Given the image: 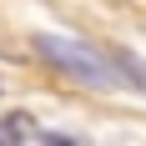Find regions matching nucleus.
I'll return each instance as SVG.
<instances>
[{
  "mask_svg": "<svg viewBox=\"0 0 146 146\" xmlns=\"http://www.w3.org/2000/svg\"><path fill=\"white\" fill-rule=\"evenodd\" d=\"M30 50L50 66V71L71 76L76 86H91V91H111L116 86V76L106 66L101 50H91L86 40H66V35H30Z\"/></svg>",
  "mask_w": 146,
  "mask_h": 146,
  "instance_id": "obj_1",
  "label": "nucleus"
},
{
  "mask_svg": "<svg viewBox=\"0 0 146 146\" xmlns=\"http://www.w3.org/2000/svg\"><path fill=\"white\" fill-rule=\"evenodd\" d=\"M101 56H106V66H111V76H116V86H131V91L146 96V60L141 56H131L126 45H106Z\"/></svg>",
  "mask_w": 146,
  "mask_h": 146,
  "instance_id": "obj_2",
  "label": "nucleus"
},
{
  "mask_svg": "<svg viewBox=\"0 0 146 146\" xmlns=\"http://www.w3.org/2000/svg\"><path fill=\"white\" fill-rule=\"evenodd\" d=\"M20 141H40V126L30 111H10L0 116V146H20Z\"/></svg>",
  "mask_w": 146,
  "mask_h": 146,
  "instance_id": "obj_3",
  "label": "nucleus"
}]
</instances>
